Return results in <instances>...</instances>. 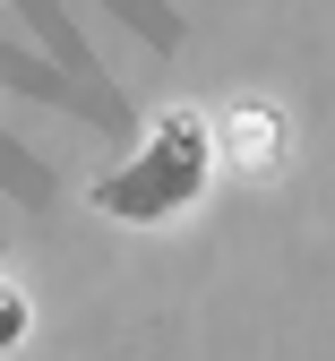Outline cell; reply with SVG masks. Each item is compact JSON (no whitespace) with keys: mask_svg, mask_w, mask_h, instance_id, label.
I'll return each mask as SVG.
<instances>
[{"mask_svg":"<svg viewBox=\"0 0 335 361\" xmlns=\"http://www.w3.org/2000/svg\"><path fill=\"white\" fill-rule=\"evenodd\" d=\"M207 147H215V172L232 164V172H275L284 164V112L275 104H232L224 121H207Z\"/></svg>","mask_w":335,"mask_h":361,"instance_id":"obj_2","label":"cell"},{"mask_svg":"<svg viewBox=\"0 0 335 361\" xmlns=\"http://www.w3.org/2000/svg\"><path fill=\"white\" fill-rule=\"evenodd\" d=\"M26 336H35V301H26L9 276H0V353H18Z\"/></svg>","mask_w":335,"mask_h":361,"instance_id":"obj_3","label":"cell"},{"mask_svg":"<svg viewBox=\"0 0 335 361\" xmlns=\"http://www.w3.org/2000/svg\"><path fill=\"white\" fill-rule=\"evenodd\" d=\"M215 190V147H207V112H189V104H172L147 138H138L104 180L86 190V207L95 215H112V224H172V215H189Z\"/></svg>","mask_w":335,"mask_h":361,"instance_id":"obj_1","label":"cell"}]
</instances>
